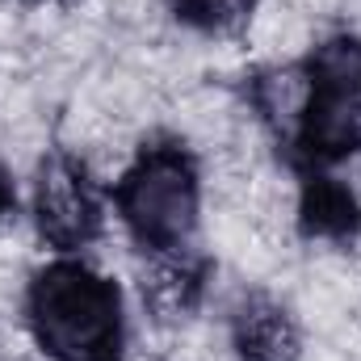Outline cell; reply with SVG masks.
<instances>
[{
  "label": "cell",
  "instance_id": "obj_1",
  "mask_svg": "<svg viewBox=\"0 0 361 361\" xmlns=\"http://www.w3.org/2000/svg\"><path fill=\"white\" fill-rule=\"evenodd\" d=\"M252 105L298 177L361 160V38L336 34L298 63L252 76Z\"/></svg>",
  "mask_w": 361,
  "mask_h": 361
},
{
  "label": "cell",
  "instance_id": "obj_2",
  "mask_svg": "<svg viewBox=\"0 0 361 361\" xmlns=\"http://www.w3.org/2000/svg\"><path fill=\"white\" fill-rule=\"evenodd\" d=\"M25 324L51 361H122V290L85 261L59 257L34 273L25 290Z\"/></svg>",
  "mask_w": 361,
  "mask_h": 361
},
{
  "label": "cell",
  "instance_id": "obj_3",
  "mask_svg": "<svg viewBox=\"0 0 361 361\" xmlns=\"http://www.w3.org/2000/svg\"><path fill=\"white\" fill-rule=\"evenodd\" d=\"M114 206L139 252H189V240L202 219V169L193 152L173 135L147 139L114 185Z\"/></svg>",
  "mask_w": 361,
  "mask_h": 361
},
{
  "label": "cell",
  "instance_id": "obj_4",
  "mask_svg": "<svg viewBox=\"0 0 361 361\" xmlns=\"http://www.w3.org/2000/svg\"><path fill=\"white\" fill-rule=\"evenodd\" d=\"M34 227L47 248L72 257L105 231V202L89 164L72 152H51L34 177Z\"/></svg>",
  "mask_w": 361,
  "mask_h": 361
},
{
  "label": "cell",
  "instance_id": "obj_5",
  "mask_svg": "<svg viewBox=\"0 0 361 361\" xmlns=\"http://www.w3.org/2000/svg\"><path fill=\"white\" fill-rule=\"evenodd\" d=\"M298 235L319 244H357L361 240V197L336 173L298 177Z\"/></svg>",
  "mask_w": 361,
  "mask_h": 361
},
{
  "label": "cell",
  "instance_id": "obj_6",
  "mask_svg": "<svg viewBox=\"0 0 361 361\" xmlns=\"http://www.w3.org/2000/svg\"><path fill=\"white\" fill-rule=\"evenodd\" d=\"M231 353L235 361H298L302 332L298 319L265 294H248L231 311Z\"/></svg>",
  "mask_w": 361,
  "mask_h": 361
},
{
  "label": "cell",
  "instance_id": "obj_7",
  "mask_svg": "<svg viewBox=\"0 0 361 361\" xmlns=\"http://www.w3.org/2000/svg\"><path fill=\"white\" fill-rule=\"evenodd\" d=\"M160 269L143 281V302H152V311L160 319H185L197 302H202V290H206V277H210V261L202 257H156Z\"/></svg>",
  "mask_w": 361,
  "mask_h": 361
},
{
  "label": "cell",
  "instance_id": "obj_8",
  "mask_svg": "<svg viewBox=\"0 0 361 361\" xmlns=\"http://www.w3.org/2000/svg\"><path fill=\"white\" fill-rule=\"evenodd\" d=\"M169 8L197 34H240L252 21L257 0H169Z\"/></svg>",
  "mask_w": 361,
  "mask_h": 361
},
{
  "label": "cell",
  "instance_id": "obj_9",
  "mask_svg": "<svg viewBox=\"0 0 361 361\" xmlns=\"http://www.w3.org/2000/svg\"><path fill=\"white\" fill-rule=\"evenodd\" d=\"M17 214V185H13V173L0 164V227Z\"/></svg>",
  "mask_w": 361,
  "mask_h": 361
}]
</instances>
